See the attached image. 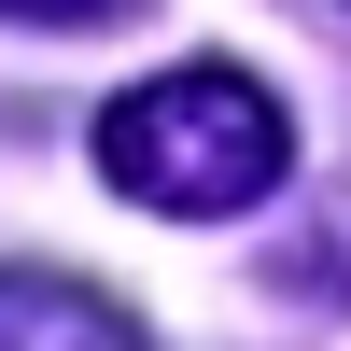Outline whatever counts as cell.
<instances>
[{"mask_svg":"<svg viewBox=\"0 0 351 351\" xmlns=\"http://www.w3.org/2000/svg\"><path fill=\"white\" fill-rule=\"evenodd\" d=\"M99 183L127 211H169V225H225V211H267L295 183V112L267 99L253 71L197 56V71H155L99 112Z\"/></svg>","mask_w":351,"mask_h":351,"instance_id":"1","label":"cell"},{"mask_svg":"<svg viewBox=\"0 0 351 351\" xmlns=\"http://www.w3.org/2000/svg\"><path fill=\"white\" fill-rule=\"evenodd\" d=\"M0 351H141V309L71 267H0Z\"/></svg>","mask_w":351,"mask_h":351,"instance_id":"2","label":"cell"},{"mask_svg":"<svg viewBox=\"0 0 351 351\" xmlns=\"http://www.w3.org/2000/svg\"><path fill=\"white\" fill-rule=\"evenodd\" d=\"M14 28H112V14H141V0H0Z\"/></svg>","mask_w":351,"mask_h":351,"instance_id":"3","label":"cell"}]
</instances>
